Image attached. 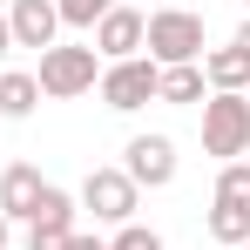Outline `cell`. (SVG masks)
Returning a JSON list of instances; mask_svg holds the SVG:
<instances>
[{
  "mask_svg": "<svg viewBox=\"0 0 250 250\" xmlns=\"http://www.w3.org/2000/svg\"><path fill=\"white\" fill-rule=\"evenodd\" d=\"M156 102H176V108H196V102H209L203 61H183V68H163V75H156Z\"/></svg>",
  "mask_w": 250,
  "mask_h": 250,
  "instance_id": "8fae6325",
  "label": "cell"
},
{
  "mask_svg": "<svg viewBox=\"0 0 250 250\" xmlns=\"http://www.w3.org/2000/svg\"><path fill=\"white\" fill-rule=\"evenodd\" d=\"M237 47H244V54H250V21H244V27H237Z\"/></svg>",
  "mask_w": 250,
  "mask_h": 250,
  "instance_id": "ffe728a7",
  "label": "cell"
},
{
  "mask_svg": "<svg viewBox=\"0 0 250 250\" xmlns=\"http://www.w3.org/2000/svg\"><path fill=\"white\" fill-rule=\"evenodd\" d=\"M216 203H244L250 209V163H223L216 169Z\"/></svg>",
  "mask_w": 250,
  "mask_h": 250,
  "instance_id": "9a60e30c",
  "label": "cell"
},
{
  "mask_svg": "<svg viewBox=\"0 0 250 250\" xmlns=\"http://www.w3.org/2000/svg\"><path fill=\"white\" fill-rule=\"evenodd\" d=\"M244 250H250V244H244Z\"/></svg>",
  "mask_w": 250,
  "mask_h": 250,
  "instance_id": "603a6c76",
  "label": "cell"
},
{
  "mask_svg": "<svg viewBox=\"0 0 250 250\" xmlns=\"http://www.w3.org/2000/svg\"><path fill=\"white\" fill-rule=\"evenodd\" d=\"M122 176L135 189H169V183H176V142H169V135H128Z\"/></svg>",
  "mask_w": 250,
  "mask_h": 250,
  "instance_id": "8992f818",
  "label": "cell"
},
{
  "mask_svg": "<svg viewBox=\"0 0 250 250\" xmlns=\"http://www.w3.org/2000/svg\"><path fill=\"white\" fill-rule=\"evenodd\" d=\"M34 82H41V95L47 102H75V95H88V88L102 82V54L95 47H82V41H54L41 54V68H34Z\"/></svg>",
  "mask_w": 250,
  "mask_h": 250,
  "instance_id": "7a4b0ae2",
  "label": "cell"
},
{
  "mask_svg": "<svg viewBox=\"0 0 250 250\" xmlns=\"http://www.w3.org/2000/svg\"><path fill=\"white\" fill-rule=\"evenodd\" d=\"M41 189H47V176L34 163H7L0 169V216H7V223H27L34 203H41Z\"/></svg>",
  "mask_w": 250,
  "mask_h": 250,
  "instance_id": "ba28073f",
  "label": "cell"
},
{
  "mask_svg": "<svg viewBox=\"0 0 250 250\" xmlns=\"http://www.w3.org/2000/svg\"><path fill=\"white\" fill-rule=\"evenodd\" d=\"M209 237L230 244V250H244L250 244V209L244 203H209Z\"/></svg>",
  "mask_w": 250,
  "mask_h": 250,
  "instance_id": "4fadbf2b",
  "label": "cell"
},
{
  "mask_svg": "<svg viewBox=\"0 0 250 250\" xmlns=\"http://www.w3.org/2000/svg\"><path fill=\"white\" fill-rule=\"evenodd\" d=\"M108 7H115V0H54L61 27H82V34H95V21H102Z\"/></svg>",
  "mask_w": 250,
  "mask_h": 250,
  "instance_id": "5bb4252c",
  "label": "cell"
},
{
  "mask_svg": "<svg viewBox=\"0 0 250 250\" xmlns=\"http://www.w3.org/2000/svg\"><path fill=\"white\" fill-rule=\"evenodd\" d=\"M142 47H149L156 68L203 61V14H189V7H156V14H142Z\"/></svg>",
  "mask_w": 250,
  "mask_h": 250,
  "instance_id": "6da1fadb",
  "label": "cell"
},
{
  "mask_svg": "<svg viewBox=\"0 0 250 250\" xmlns=\"http://www.w3.org/2000/svg\"><path fill=\"white\" fill-rule=\"evenodd\" d=\"M244 7H250V0H244Z\"/></svg>",
  "mask_w": 250,
  "mask_h": 250,
  "instance_id": "7402d4cb",
  "label": "cell"
},
{
  "mask_svg": "<svg viewBox=\"0 0 250 250\" xmlns=\"http://www.w3.org/2000/svg\"><path fill=\"white\" fill-rule=\"evenodd\" d=\"M7 230H14V223H7V216H0V250H7Z\"/></svg>",
  "mask_w": 250,
  "mask_h": 250,
  "instance_id": "44dd1931",
  "label": "cell"
},
{
  "mask_svg": "<svg viewBox=\"0 0 250 250\" xmlns=\"http://www.w3.org/2000/svg\"><path fill=\"white\" fill-rule=\"evenodd\" d=\"M108 250H163V237H156L149 223H122V230L108 237Z\"/></svg>",
  "mask_w": 250,
  "mask_h": 250,
  "instance_id": "e0dca14e",
  "label": "cell"
},
{
  "mask_svg": "<svg viewBox=\"0 0 250 250\" xmlns=\"http://www.w3.org/2000/svg\"><path fill=\"white\" fill-rule=\"evenodd\" d=\"M156 75H163V68H156V61H149V54H128V61H102V102H108V108H115V115H135V108H149V102H156Z\"/></svg>",
  "mask_w": 250,
  "mask_h": 250,
  "instance_id": "277c9868",
  "label": "cell"
},
{
  "mask_svg": "<svg viewBox=\"0 0 250 250\" xmlns=\"http://www.w3.org/2000/svg\"><path fill=\"white\" fill-rule=\"evenodd\" d=\"M75 223H27V250H68Z\"/></svg>",
  "mask_w": 250,
  "mask_h": 250,
  "instance_id": "2e32d148",
  "label": "cell"
},
{
  "mask_svg": "<svg viewBox=\"0 0 250 250\" xmlns=\"http://www.w3.org/2000/svg\"><path fill=\"white\" fill-rule=\"evenodd\" d=\"M203 156H216V163L250 156V95H209L203 102Z\"/></svg>",
  "mask_w": 250,
  "mask_h": 250,
  "instance_id": "3957f363",
  "label": "cell"
},
{
  "mask_svg": "<svg viewBox=\"0 0 250 250\" xmlns=\"http://www.w3.org/2000/svg\"><path fill=\"white\" fill-rule=\"evenodd\" d=\"M68 250H108V244H102V237H88V230H75V237H68Z\"/></svg>",
  "mask_w": 250,
  "mask_h": 250,
  "instance_id": "ac0fdd59",
  "label": "cell"
},
{
  "mask_svg": "<svg viewBox=\"0 0 250 250\" xmlns=\"http://www.w3.org/2000/svg\"><path fill=\"white\" fill-rule=\"evenodd\" d=\"M203 82H209V95H250V54L237 41L209 47V54H203Z\"/></svg>",
  "mask_w": 250,
  "mask_h": 250,
  "instance_id": "30bf717a",
  "label": "cell"
},
{
  "mask_svg": "<svg viewBox=\"0 0 250 250\" xmlns=\"http://www.w3.org/2000/svg\"><path fill=\"white\" fill-rule=\"evenodd\" d=\"M88 47H95L102 61H128V54H142V14L115 0V7L95 21V41H88Z\"/></svg>",
  "mask_w": 250,
  "mask_h": 250,
  "instance_id": "52a82bcc",
  "label": "cell"
},
{
  "mask_svg": "<svg viewBox=\"0 0 250 250\" xmlns=\"http://www.w3.org/2000/svg\"><path fill=\"white\" fill-rule=\"evenodd\" d=\"M34 108H41V82L27 68H7L0 75V122H27Z\"/></svg>",
  "mask_w": 250,
  "mask_h": 250,
  "instance_id": "7c38bea8",
  "label": "cell"
},
{
  "mask_svg": "<svg viewBox=\"0 0 250 250\" xmlns=\"http://www.w3.org/2000/svg\"><path fill=\"white\" fill-rule=\"evenodd\" d=\"M75 203H82L95 223H115V230H122V223H135L142 189L128 183L122 169H88V176H82V189H75Z\"/></svg>",
  "mask_w": 250,
  "mask_h": 250,
  "instance_id": "5b68a950",
  "label": "cell"
},
{
  "mask_svg": "<svg viewBox=\"0 0 250 250\" xmlns=\"http://www.w3.org/2000/svg\"><path fill=\"white\" fill-rule=\"evenodd\" d=\"M14 54V27H7V14H0V61Z\"/></svg>",
  "mask_w": 250,
  "mask_h": 250,
  "instance_id": "d6986e66",
  "label": "cell"
},
{
  "mask_svg": "<svg viewBox=\"0 0 250 250\" xmlns=\"http://www.w3.org/2000/svg\"><path fill=\"white\" fill-rule=\"evenodd\" d=\"M7 27H14V47H54L61 34V14H54V0H14L7 7Z\"/></svg>",
  "mask_w": 250,
  "mask_h": 250,
  "instance_id": "9c48e42d",
  "label": "cell"
}]
</instances>
